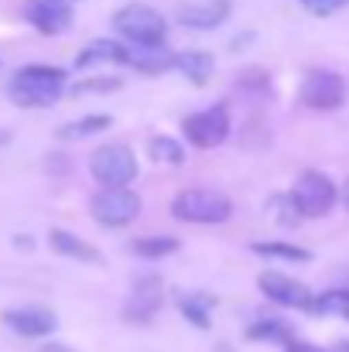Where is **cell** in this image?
<instances>
[{
	"label": "cell",
	"mask_w": 349,
	"mask_h": 352,
	"mask_svg": "<svg viewBox=\"0 0 349 352\" xmlns=\"http://www.w3.org/2000/svg\"><path fill=\"white\" fill-rule=\"evenodd\" d=\"M343 202H346V209H349V178H346V185H343Z\"/></svg>",
	"instance_id": "obj_29"
},
{
	"label": "cell",
	"mask_w": 349,
	"mask_h": 352,
	"mask_svg": "<svg viewBox=\"0 0 349 352\" xmlns=\"http://www.w3.org/2000/svg\"><path fill=\"white\" fill-rule=\"evenodd\" d=\"M308 14H315V17H332V14H339L343 7H349V0H298Z\"/></svg>",
	"instance_id": "obj_25"
},
{
	"label": "cell",
	"mask_w": 349,
	"mask_h": 352,
	"mask_svg": "<svg viewBox=\"0 0 349 352\" xmlns=\"http://www.w3.org/2000/svg\"><path fill=\"white\" fill-rule=\"evenodd\" d=\"M89 175L103 185V188H110V185H130L134 178H137V157H134V151L127 147V144H103V147H96L93 154H89Z\"/></svg>",
	"instance_id": "obj_7"
},
{
	"label": "cell",
	"mask_w": 349,
	"mask_h": 352,
	"mask_svg": "<svg viewBox=\"0 0 349 352\" xmlns=\"http://www.w3.org/2000/svg\"><path fill=\"white\" fill-rule=\"evenodd\" d=\"M233 123H230V107L226 103H216L209 110H199V113H189L182 120V133L192 147L199 151H213L220 147L226 137H230Z\"/></svg>",
	"instance_id": "obj_8"
},
{
	"label": "cell",
	"mask_w": 349,
	"mask_h": 352,
	"mask_svg": "<svg viewBox=\"0 0 349 352\" xmlns=\"http://www.w3.org/2000/svg\"><path fill=\"white\" fill-rule=\"evenodd\" d=\"M114 31L134 48H161L168 41V21L147 3H123L114 14Z\"/></svg>",
	"instance_id": "obj_3"
},
{
	"label": "cell",
	"mask_w": 349,
	"mask_h": 352,
	"mask_svg": "<svg viewBox=\"0 0 349 352\" xmlns=\"http://www.w3.org/2000/svg\"><path fill=\"white\" fill-rule=\"evenodd\" d=\"M65 89H69V76L59 65H24L7 82L10 103L24 107V110H45V107L59 103Z\"/></svg>",
	"instance_id": "obj_1"
},
{
	"label": "cell",
	"mask_w": 349,
	"mask_h": 352,
	"mask_svg": "<svg viewBox=\"0 0 349 352\" xmlns=\"http://www.w3.org/2000/svg\"><path fill=\"white\" fill-rule=\"evenodd\" d=\"M147 154H151L158 164H182V161H185V147H182L175 137H151V140H147Z\"/></svg>",
	"instance_id": "obj_23"
},
{
	"label": "cell",
	"mask_w": 349,
	"mask_h": 352,
	"mask_svg": "<svg viewBox=\"0 0 349 352\" xmlns=\"http://www.w3.org/2000/svg\"><path fill=\"white\" fill-rule=\"evenodd\" d=\"M110 126H114V117H110V113H89V117L65 123V126L59 130V137H62V140H79V137H93V133H100V130H110Z\"/></svg>",
	"instance_id": "obj_20"
},
{
	"label": "cell",
	"mask_w": 349,
	"mask_h": 352,
	"mask_svg": "<svg viewBox=\"0 0 349 352\" xmlns=\"http://www.w3.org/2000/svg\"><path fill=\"white\" fill-rule=\"evenodd\" d=\"M288 195H291V202H295V209H298L302 219H319V216L332 212V206L339 199V188L322 171H302L298 182H295V188Z\"/></svg>",
	"instance_id": "obj_6"
},
{
	"label": "cell",
	"mask_w": 349,
	"mask_h": 352,
	"mask_svg": "<svg viewBox=\"0 0 349 352\" xmlns=\"http://www.w3.org/2000/svg\"><path fill=\"white\" fill-rule=\"evenodd\" d=\"M288 352H326V349H319L312 342H288Z\"/></svg>",
	"instance_id": "obj_27"
},
{
	"label": "cell",
	"mask_w": 349,
	"mask_h": 352,
	"mask_svg": "<svg viewBox=\"0 0 349 352\" xmlns=\"http://www.w3.org/2000/svg\"><path fill=\"white\" fill-rule=\"evenodd\" d=\"M171 69H175L178 76H185L189 82L206 86V82L213 79L216 58H213L209 52H178V55H171Z\"/></svg>",
	"instance_id": "obj_16"
},
{
	"label": "cell",
	"mask_w": 349,
	"mask_h": 352,
	"mask_svg": "<svg viewBox=\"0 0 349 352\" xmlns=\"http://www.w3.org/2000/svg\"><path fill=\"white\" fill-rule=\"evenodd\" d=\"M123 82L116 79V76H103V79H89V82H79V86H72V93L76 96H86V93H114V89H120Z\"/></svg>",
	"instance_id": "obj_26"
},
{
	"label": "cell",
	"mask_w": 349,
	"mask_h": 352,
	"mask_svg": "<svg viewBox=\"0 0 349 352\" xmlns=\"http://www.w3.org/2000/svg\"><path fill=\"white\" fill-rule=\"evenodd\" d=\"M3 325L24 339H41V336H52L59 318L55 311L41 308V305H24V308H7L3 311Z\"/></svg>",
	"instance_id": "obj_11"
},
{
	"label": "cell",
	"mask_w": 349,
	"mask_h": 352,
	"mask_svg": "<svg viewBox=\"0 0 349 352\" xmlns=\"http://www.w3.org/2000/svg\"><path fill=\"white\" fill-rule=\"evenodd\" d=\"M267 216L277 223V226H298V209H295V202H291V195H274L271 202H267Z\"/></svg>",
	"instance_id": "obj_24"
},
{
	"label": "cell",
	"mask_w": 349,
	"mask_h": 352,
	"mask_svg": "<svg viewBox=\"0 0 349 352\" xmlns=\"http://www.w3.org/2000/svg\"><path fill=\"white\" fill-rule=\"evenodd\" d=\"M130 253L140 260H161V256L178 253V239L175 236H140L130 243Z\"/></svg>",
	"instance_id": "obj_17"
},
{
	"label": "cell",
	"mask_w": 349,
	"mask_h": 352,
	"mask_svg": "<svg viewBox=\"0 0 349 352\" xmlns=\"http://www.w3.org/2000/svg\"><path fill=\"white\" fill-rule=\"evenodd\" d=\"M233 14V0H195L178 7V24L192 31H216Z\"/></svg>",
	"instance_id": "obj_13"
},
{
	"label": "cell",
	"mask_w": 349,
	"mask_h": 352,
	"mask_svg": "<svg viewBox=\"0 0 349 352\" xmlns=\"http://www.w3.org/2000/svg\"><path fill=\"white\" fill-rule=\"evenodd\" d=\"M130 48L114 38H96L76 55V69H93V65H127Z\"/></svg>",
	"instance_id": "obj_14"
},
{
	"label": "cell",
	"mask_w": 349,
	"mask_h": 352,
	"mask_svg": "<svg viewBox=\"0 0 349 352\" xmlns=\"http://www.w3.org/2000/svg\"><path fill=\"white\" fill-rule=\"evenodd\" d=\"M349 100V86L346 79L332 69H312L305 72L302 86H298V103L315 110V113H332L343 110Z\"/></svg>",
	"instance_id": "obj_4"
},
{
	"label": "cell",
	"mask_w": 349,
	"mask_h": 352,
	"mask_svg": "<svg viewBox=\"0 0 349 352\" xmlns=\"http://www.w3.org/2000/svg\"><path fill=\"white\" fill-rule=\"evenodd\" d=\"M257 287H260V294L267 298V301H274V305H281V308H308V301H312V291L302 284V280H295V277H288V274H281V270H264L260 277H257Z\"/></svg>",
	"instance_id": "obj_10"
},
{
	"label": "cell",
	"mask_w": 349,
	"mask_h": 352,
	"mask_svg": "<svg viewBox=\"0 0 349 352\" xmlns=\"http://www.w3.org/2000/svg\"><path fill=\"white\" fill-rule=\"evenodd\" d=\"M89 216L100 226H107V230H123V226H130L140 216V195L134 188H127V185L100 188L89 199Z\"/></svg>",
	"instance_id": "obj_5"
},
{
	"label": "cell",
	"mask_w": 349,
	"mask_h": 352,
	"mask_svg": "<svg viewBox=\"0 0 349 352\" xmlns=\"http://www.w3.org/2000/svg\"><path fill=\"white\" fill-rule=\"evenodd\" d=\"M165 305V284L158 274H140L130 287V298L123 305V322L130 325H147L154 322V315L161 311Z\"/></svg>",
	"instance_id": "obj_9"
},
{
	"label": "cell",
	"mask_w": 349,
	"mask_h": 352,
	"mask_svg": "<svg viewBox=\"0 0 349 352\" xmlns=\"http://www.w3.org/2000/svg\"><path fill=\"white\" fill-rule=\"evenodd\" d=\"M24 17L41 34H62L72 28V7L69 0H28Z\"/></svg>",
	"instance_id": "obj_12"
},
{
	"label": "cell",
	"mask_w": 349,
	"mask_h": 352,
	"mask_svg": "<svg viewBox=\"0 0 349 352\" xmlns=\"http://www.w3.org/2000/svg\"><path fill=\"white\" fill-rule=\"evenodd\" d=\"M213 305H216V298L213 294H182L178 298V308H182V315L195 325V329H209V311H213Z\"/></svg>",
	"instance_id": "obj_19"
},
{
	"label": "cell",
	"mask_w": 349,
	"mask_h": 352,
	"mask_svg": "<svg viewBox=\"0 0 349 352\" xmlns=\"http://www.w3.org/2000/svg\"><path fill=\"white\" fill-rule=\"evenodd\" d=\"M339 287H343V291H349V267L339 274Z\"/></svg>",
	"instance_id": "obj_28"
},
{
	"label": "cell",
	"mask_w": 349,
	"mask_h": 352,
	"mask_svg": "<svg viewBox=\"0 0 349 352\" xmlns=\"http://www.w3.org/2000/svg\"><path fill=\"white\" fill-rule=\"evenodd\" d=\"M336 352H349V339H346V342H339V346H336Z\"/></svg>",
	"instance_id": "obj_31"
},
{
	"label": "cell",
	"mask_w": 349,
	"mask_h": 352,
	"mask_svg": "<svg viewBox=\"0 0 349 352\" xmlns=\"http://www.w3.org/2000/svg\"><path fill=\"white\" fill-rule=\"evenodd\" d=\"M171 216L178 223H192V226H220L233 219V202L230 195L216 192V188H182L171 199Z\"/></svg>",
	"instance_id": "obj_2"
},
{
	"label": "cell",
	"mask_w": 349,
	"mask_h": 352,
	"mask_svg": "<svg viewBox=\"0 0 349 352\" xmlns=\"http://www.w3.org/2000/svg\"><path fill=\"white\" fill-rule=\"evenodd\" d=\"M257 256H274V260H291V263H308L312 260V253L305 250V246H295V243H253L250 246Z\"/></svg>",
	"instance_id": "obj_21"
},
{
	"label": "cell",
	"mask_w": 349,
	"mask_h": 352,
	"mask_svg": "<svg viewBox=\"0 0 349 352\" xmlns=\"http://www.w3.org/2000/svg\"><path fill=\"white\" fill-rule=\"evenodd\" d=\"M48 243H52L55 253H62V256H69V260H79V263H89V267H100V263H103V253H100L96 246H89L86 239H79V236L69 233V230H52V233H48Z\"/></svg>",
	"instance_id": "obj_15"
},
{
	"label": "cell",
	"mask_w": 349,
	"mask_h": 352,
	"mask_svg": "<svg viewBox=\"0 0 349 352\" xmlns=\"http://www.w3.org/2000/svg\"><path fill=\"white\" fill-rule=\"evenodd\" d=\"M246 339H253V342H291V325H284L281 318H260L246 329Z\"/></svg>",
	"instance_id": "obj_22"
},
{
	"label": "cell",
	"mask_w": 349,
	"mask_h": 352,
	"mask_svg": "<svg viewBox=\"0 0 349 352\" xmlns=\"http://www.w3.org/2000/svg\"><path fill=\"white\" fill-rule=\"evenodd\" d=\"M236 93H243L246 100H267L271 96V76L264 72V69H243V72H236Z\"/></svg>",
	"instance_id": "obj_18"
},
{
	"label": "cell",
	"mask_w": 349,
	"mask_h": 352,
	"mask_svg": "<svg viewBox=\"0 0 349 352\" xmlns=\"http://www.w3.org/2000/svg\"><path fill=\"white\" fill-rule=\"evenodd\" d=\"M10 140V130H0V144H7Z\"/></svg>",
	"instance_id": "obj_30"
}]
</instances>
